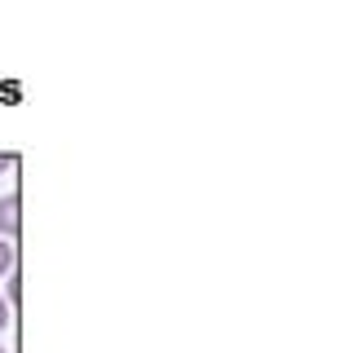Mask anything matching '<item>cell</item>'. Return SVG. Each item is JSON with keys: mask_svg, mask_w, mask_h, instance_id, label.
<instances>
[{"mask_svg": "<svg viewBox=\"0 0 353 353\" xmlns=\"http://www.w3.org/2000/svg\"><path fill=\"white\" fill-rule=\"evenodd\" d=\"M18 194H5L0 199V239H14L18 234V225H22V216H18Z\"/></svg>", "mask_w": 353, "mask_h": 353, "instance_id": "6da1fadb", "label": "cell"}, {"mask_svg": "<svg viewBox=\"0 0 353 353\" xmlns=\"http://www.w3.org/2000/svg\"><path fill=\"white\" fill-rule=\"evenodd\" d=\"M0 274H14V243L0 239Z\"/></svg>", "mask_w": 353, "mask_h": 353, "instance_id": "7a4b0ae2", "label": "cell"}, {"mask_svg": "<svg viewBox=\"0 0 353 353\" xmlns=\"http://www.w3.org/2000/svg\"><path fill=\"white\" fill-rule=\"evenodd\" d=\"M0 353H5V349H0Z\"/></svg>", "mask_w": 353, "mask_h": 353, "instance_id": "8992f818", "label": "cell"}, {"mask_svg": "<svg viewBox=\"0 0 353 353\" xmlns=\"http://www.w3.org/2000/svg\"><path fill=\"white\" fill-rule=\"evenodd\" d=\"M18 296H22V279H18V274H9V296H5V301H9V305H14V301H18Z\"/></svg>", "mask_w": 353, "mask_h": 353, "instance_id": "3957f363", "label": "cell"}, {"mask_svg": "<svg viewBox=\"0 0 353 353\" xmlns=\"http://www.w3.org/2000/svg\"><path fill=\"white\" fill-rule=\"evenodd\" d=\"M5 327H9V301L0 296V331H5Z\"/></svg>", "mask_w": 353, "mask_h": 353, "instance_id": "277c9868", "label": "cell"}, {"mask_svg": "<svg viewBox=\"0 0 353 353\" xmlns=\"http://www.w3.org/2000/svg\"><path fill=\"white\" fill-rule=\"evenodd\" d=\"M9 163H14V159H9V154H0V172H5V168H9Z\"/></svg>", "mask_w": 353, "mask_h": 353, "instance_id": "5b68a950", "label": "cell"}]
</instances>
